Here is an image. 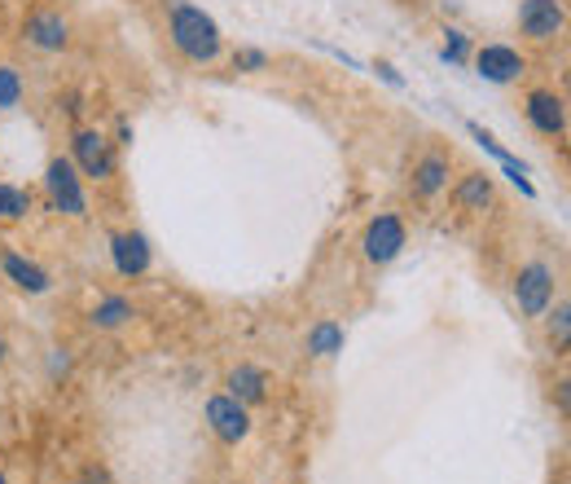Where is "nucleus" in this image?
Returning <instances> with one entry per match:
<instances>
[{"label":"nucleus","mask_w":571,"mask_h":484,"mask_svg":"<svg viewBox=\"0 0 571 484\" xmlns=\"http://www.w3.org/2000/svg\"><path fill=\"white\" fill-rule=\"evenodd\" d=\"M167 27H172V45L189 62H215L220 27H215L211 14H202L198 5H185V0H167Z\"/></svg>","instance_id":"f257e3e1"},{"label":"nucleus","mask_w":571,"mask_h":484,"mask_svg":"<svg viewBox=\"0 0 571 484\" xmlns=\"http://www.w3.org/2000/svg\"><path fill=\"white\" fill-rule=\"evenodd\" d=\"M361 247H365V261L374 265H392L400 252H405V220L396 211H378L361 238Z\"/></svg>","instance_id":"f03ea898"},{"label":"nucleus","mask_w":571,"mask_h":484,"mask_svg":"<svg viewBox=\"0 0 571 484\" xmlns=\"http://www.w3.org/2000/svg\"><path fill=\"white\" fill-rule=\"evenodd\" d=\"M45 189H49V203H54L62 216H84V211H89V198H84V185H80V172H75L71 159H54V163H49Z\"/></svg>","instance_id":"7ed1b4c3"},{"label":"nucleus","mask_w":571,"mask_h":484,"mask_svg":"<svg viewBox=\"0 0 571 484\" xmlns=\"http://www.w3.org/2000/svg\"><path fill=\"white\" fill-rule=\"evenodd\" d=\"M71 163H75V172H84V176H93V181H106V176H115V150H110V141L97 132V128H80L75 132V141H71Z\"/></svg>","instance_id":"20e7f679"},{"label":"nucleus","mask_w":571,"mask_h":484,"mask_svg":"<svg viewBox=\"0 0 571 484\" xmlns=\"http://www.w3.org/2000/svg\"><path fill=\"white\" fill-rule=\"evenodd\" d=\"M549 300H553V269L549 265L518 269V278H514V304H518V313L540 318L549 309Z\"/></svg>","instance_id":"39448f33"},{"label":"nucleus","mask_w":571,"mask_h":484,"mask_svg":"<svg viewBox=\"0 0 571 484\" xmlns=\"http://www.w3.org/2000/svg\"><path fill=\"white\" fill-rule=\"evenodd\" d=\"M567 14H562V0H523L518 5V32L527 41H553L562 32Z\"/></svg>","instance_id":"423d86ee"},{"label":"nucleus","mask_w":571,"mask_h":484,"mask_svg":"<svg viewBox=\"0 0 571 484\" xmlns=\"http://www.w3.org/2000/svg\"><path fill=\"white\" fill-rule=\"evenodd\" d=\"M207 427H211L224 445H237V440L250 436V414H246V405L233 401V396H211V401H207Z\"/></svg>","instance_id":"0eeeda50"},{"label":"nucleus","mask_w":571,"mask_h":484,"mask_svg":"<svg viewBox=\"0 0 571 484\" xmlns=\"http://www.w3.org/2000/svg\"><path fill=\"white\" fill-rule=\"evenodd\" d=\"M475 71H479L488 84H514V80L527 71V62H523V54L510 49V45H483V49L475 54Z\"/></svg>","instance_id":"6e6552de"},{"label":"nucleus","mask_w":571,"mask_h":484,"mask_svg":"<svg viewBox=\"0 0 571 484\" xmlns=\"http://www.w3.org/2000/svg\"><path fill=\"white\" fill-rule=\"evenodd\" d=\"M527 124L540 137H562L567 132V102L558 93H549V89L527 93Z\"/></svg>","instance_id":"1a4fd4ad"},{"label":"nucleus","mask_w":571,"mask_h":484,"mask_svg":"<svg viewBox=\"0 0 571 484\" xmlns=\"http://www.w3.org/2000/svg\"><path fill=\"white\" fill-rule=\"evenodd\" d=\"M110 256H115V269H119L124 278H141V274L150 269V261H154L145 233H137V229L110 238Z\"/></svg>","instance_id":"9d476101"},{"label":"nucleus","mask_w":571,"mask_h":484,"mask_svg":"<svg viewBox=\"0 0 571 484\" xmlns=\"http://www.w3.org/2000/svg\"><path fill=\"white\" fill-rule=\"evenodd\" d=\"M27 41H32L36 49H45V54H62V49H67V41H71V27H67V19H62V14L40 10V14H32V19H27Z\"/></svg>","instance_id":"9b49d317"},{"label":"nucleus","mask_w":571,"mask_h":484,"mask_svg":"<svg viewBox=\"0 0 571 484\" xmlns=\"http://www.w3.org/2000/svg\"><path fill=\"white\" fill-rule=\"evenodd\" d=\"M0 269H5V278H10L19 291H27V296H45V291H49V274H45L36 261H23L19 252L0 256Z\"/></svg>","instance_id":"f8f14e48"},{"label":"nucleus","mask_w":571,"mask_h":484,"mask_svg":"<svg viewBox=\"0 0 571 484\" xmlns=\"http://www.w3.org/2000/svg\"><path fill=\"white\" fill-rule=\"evenodd\" d=\"M448 185V159L444 154H422L413 168V194L418 198H435Z\"/></svg>","instance_id":"ddd939ff"},{"label":"nucleus","mask_w":571,"mask_h":484,"mask_svg":"<svg viewBox=\"0 0 571 484\" xmlns=\"http://www.w3.org/2000/svg\"><path fill=\"white\" fill-rule=\"evenodd\" d=\"M453 198H457L462 211H483V207L492 203V176H488V172H470V176H462L457 189H453Z\"/></svg>","instance_id":"4468645a"},{"label":"nucleus","mask_w":571,"mask_h":484,"mask_svg":"<svg viewBox=\"0 0 571 484\" xmlns=\"http://www.w3.org/2000/svg\"><path fill=\"white\" fill-rule=\"evenodd\" d=\"M264 392H268V379H264L255 366H237V370H229V396H233V401H242V405H259Z\"/></svg>","instance_id":"2eb2a0df"},{"label":"nucleus","mask_w":571,"mask_h":484,"mask_svg":"<svg viewBox=\"0 0 571 484\" xmlns=\"http://www.w3.org/2000/svg\"><path fill=\"white\" fill-rule=\"evenodd\" d=\"M308 353H313V357H335V353H343V326H339V322H317V326L308 331Z\"/></svg>","instance_id":"dca6fc26"},{"label":"nucleus","mask_w":571,"mask_h":484,"mask_svg":"<svg viewBox=\"0 0 571 484\" xmlns=\"http://www.w3.org/2000/svg\"><path fill=\"white\" fill-rule=\"evenodd\" d=\"M132 318V304L124 300V296H106L97 309H93V326L97 331H115V326H124Z\"/></svg>","instance_id":"f3484780"},{"label":"nucleus","mask_w":571,"mask_h":484,"mask_svg":"<svg viewBox=\"0 0 571 484\" xmlns=\"http://www.w3.org/2000/svg\"><path fill=\"white\" fill-rule=\"evenodd\" d=\"M27 211H32V194L0 181V220H23Z\"/></svg>","instance_id":"a211bd4d"},{"label":"nucleus","mask_w":571,"mask_h":484,"mask_svg":"<svg viewBox=\"0 0 571 484\" xmlns=\"http://www.w3.org/2000/svg\"><path fill=\"white\" fill-rule=\"evenodd\" d=\"M23 102V76L14 67H0V111H14Z\"/></svg>","instance_id":"6ab92c4d"},{"label":"nucleus","mask_w":571,"mask_h":484,"mask_svg":"<svg viewBox=\"0 0 571 484\" xmlns=\"http://www.w3.org/2000/svg\"><path fill=\"white\" fill-rule=\"evenodd\" d=\"M444 58H448V62H462V58H466V36H462V32H448V45H444Z\"/></svg>","instance_id":"aec40b11"},{"label":"nucleus","mask_w":571,"mask_h":484,"mask_svg":"<svg viewBox=\"0 0 571 484\" xmlns=\"http://www.w3.org/2000/svg\"><path fill=\"white\" fill-rule=\"evenodd\" d=\"M233 62H237V67H242V71H259V67H264V62H268V58H264V54H259V49H242V54H237V58H233Z\"/></svg>","instance_id":"412c9836"},{"label":"nucleus","mask_w":571,"mask_h":484,"mask_svg":"<svg viewBox=\"0 0 571 484\" xmlns=\"http://www.w3.org/2000/svg\"><path fill=\"white\" fill-rule=\"evenodd\" d=\"M567 313H571L567 304H558V313H553V344L558 348H567Z\"/></svg>","instance_id":"4be33fe9"},{"label":"nucleus","mask_w":571,"mask_h":484,"mask_svg":"<svg viewBox=\"0 0 571 484\" xmlns=\"http://www.w3.org/2000/svg\"><path fill=\"white\" fill-rule=\"evenodd\" d=\"M0 361H5V339H0Z\"/></svg>","instance_id":"5701e85b"},{"label":"nucleus","mask_w":571,"mask_h":484,"mask_svg":"<svg viewBox=\"0 0 571 484\" xmlns=\"http://www.w3.org/2000/svg\"><path fill=\"white\" fill-rule=\"evenodd\" d=\"M0 484H5V471H0Z\"/></svg>","instance_id":"b1692460"}]
</instances>
